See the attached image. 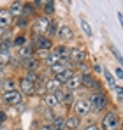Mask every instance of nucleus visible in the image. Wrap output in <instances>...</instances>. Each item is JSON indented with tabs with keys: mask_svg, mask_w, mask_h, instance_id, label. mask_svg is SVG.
Wrapping results in <instances>:
<instances>
[{
	"mask_svg": "<svg viewBox=\"0 0 123 130\" xmlns=\"http://www.w3.org/2000/svg\"><path fill=\"white\" fill-rule=\"evenodd\" d=\"M4 120H5V114H4V112H0V123H2Z\"/></svg>",
	"mask_w": 123,
	"mask_h": 130,
	"instance_id": "obj_31",
	"label": "nucleus"
},
{
	"mask_svg": "<svg viewBox=\"0 0 123 130\" xmlns=\"http://www.w3.org/2000/svg\"><path fill=\"white\" fill-rule=\"evenodd\" d=\"M81 26H83V30H84V34L90 37V35H91V26L88 25V21H84V20H83V21H81Z\"/></svg>",
	"mask_w": 123,
	"mask_h": 130,
	"instance_id": "obj_23",
	"label": "nucleus"
},
{
	"mask_svg": "<svg viewBox=\"0 0 123 130\" xmlns=\"http://www.w3.org/2000/svg\"><path fill=\"white\" fill-rule=\"evenodd\" d=\"M20 88H21V91H23V93H26V95H30V93H34V91H35V85H34L30 79H26V77H21Z\"/></svg>",
	"mask_w": 123,
	"mask_h": 130,
	"instance_id": "obj_6",
	"label": "nucleus"
},
{
	"mask_svg": "<svg viewBox=\"0 0 123 130\" xmlns=\"http://www.w3.org/2000/svg\"><path fill=\"white\" fill-rule=\"evenodd\" d=\"M104 74H105V79H107V83H109L111 86H114V77L111 76V72H109V70H104Z\"/></svg>",
	"mask_w": 123,
	"mask_h": 130,
	"instance_id": "obj_26",
	"label": "nucleus"
},
{
	"mask_svg": "<svg viewBox=\"0 0 123 130\" xmlns=\"http://www.w3.org/2000/svg\"><path fill=\"white\" fill-rule=\"evenodd\" d=\"M88 104H90V109H93V111H102L107 104V100H105V97L102 93H93Z\"/></svg>",
	"mask_w": 123,
	"mask_h": 130,
	"instance_id": "obj_2",
	"label": "nucleus"
},
{
	"mask_svg": "<svg viewBox=\"0 0 123 130\" xmlns=\"http://www.w3.org/2000/svg\"><path fill=\"white\" fill-rule=\"evenodd\" d=\"M21 11H23V5H21L20 2H14V4L11 5V9H9V12H11V16H16V14H20Z\"/></svg>",
	"mask_w": 123,
	"mask_h": 130,
	"instance_id": "obj_18",
	"label": "nucleus"
},
{
	"mask_svg": "<svg viewBox=\"0 0 123 130\" xmlns=\"http://www.w3.org/2000/svg\"><path fill=\"white\" fill-rule=\"evenodd\" d=\"M21 55H23V56H30V55H32V49H30L28 46H23V47H21Z\"/></svg>",
	"mask_w": 123,
	"mask_h": 130,
	"instance_id": "obj_27",
	"label": "nucleus"
},
{
	"mask_svg": "<svg viewBox=\"0 0 123 130\" xmlns=\"http://www.w3.org/2000/svg\"><path fill=\"white\" fill-rule=\"evenodd\" d=\"M9 60H11L9 53H0V65H5V63H9Z\"/></svg>",
	"mask_w": 123,
	"mask_h": 130,
	"instance_id": "obj_24",
	"label": "nucleus"
},
{
	"mask_svg": "<svg viewBox=\"0 0 123 130\" xmlns=\"http://www.w3.org/2000/svg\"><path fill=\"white\" fill-rule=\"evenodd\" d=\"M14 130H23V128H20V127H18V128H14Z\"/></svg>",
	"mask_w": 123,
	"mask_h": 130,
	"instance_id": "obj_32",
	"label": "nucleus"
},
{
	"mask_svg": "<svg viewBox=\"0 0 123 130\" xmlns=\"http://www.w3.org/2000/svg\"><path fill=\"white\" fill-rule=\"evenodd\" d=\"M65 127H67V130H74L79 127V118L78 116H70V118H67L65 120Z\"/></svg>",
	"mask_w": 123,
	"mask_h": 130,
	"instance_id": "obj_11",
	"label": "nucleus"
},
{
	"mask_svg": "<svg viewBox=\"0 0 123 130\" xmlns=\"http://www.w3.org/2000/svg\"><path fill=\"white\" fill-rule=\"evenodd\" d=\"M12 23V16L9 9H0V28H7Z\"/></svg>",
	"mask_w": 123,
	"mask_h": 130,
	"instance_id": "obj_4",
	"label": "nucleus"
},
{
	"mask_svg": "<svg viewBox=\"0 0 123 130\" xmlns=\"http://www.w3.org/2000/svg\"><path fill=\"white\" fill-rule=\"evenodd\" d=\"M116 76H118V77H121V76H123V72H121V69H120V67L116 69Z\"/></svg>",
	"mask_w": 123,
	"mask_h": 130,
	"instance_id": "obj_29",
	"label": "nucleus"
},
{
	"mask_svg": "<svg viewBox=\"0 0 123 130\" xmlns=\"http://www.w3.org/2000/svg\"><path fill=\"white\" fill-rule=\"evenodd\" d=\"M72 76H74V72H72V70H63L62 74H58L56 81H58L60 85H62V83H67V81H69V79H70Z\"/></svg>",
	"mask_w": 123,
	"mask_h": 130,
	"instance_id": "obj_14",
	"label": "nucleus"
},
{
	"mask_svg": "<svg viewBox=\"0 0 123 130\" xmlns=\"http://www.w3.org/2000/svg\"><path fill=\"white\" fill-rule=\"evenodd\" d=\"M84 130H100V128H99L97 125H90V127H86Z\"/></svg>",
	"mask_w": 123,
	"mask_h": 130,
	"instance_id": "obj_28",
	"label": "nucleus"
},
{
	"mask_svg": "<svg viewBox=\"0 0 123 130\" xmlns=\"http://www.w3.org/2000/svg\"><path fill=\"white\" fill-rule=\"evenodd\" d=\"M60 35L63 37V39H70V37H72V30H70L69 26H62L60 28Z\"/></svg>",
	"mask_w": 123,
	"mask_h": 130,
	"instance_id": "obj_21",
	"label": "nucleus"
},
{
	"mask_svg": "<svg viewBox=\"0 0 123 130\" xmlns=\"http://www.w3.org/2000/svg\"><path fill=\"white\" fill-rule=\"evenodd\" d=\"M35 42H37V47H39V49H44V51H46V49H51V41H49V39H48V37H37V41H35Z\"/></svg>",
	"mask_w": 123,
	"mask_h": 130,
	"instance_id": "obj_10",
	"label": "nucleus"
},
{
	"mask_svg": "<svg viewBox=\"0 0 123 130\" xmlns=\"http://www.w3.org/2000/svg\"><path fill=\"white\" fill-rule=\"evenodd\" d=\"M0 34H2V30H0Z\"/></svg>",
	"mask_w": 123,
	"mask_h": 130,
	"instance_id": "obj_33",
	"label": "nucleus"
},
{
	"mask_svg": "<svg viewBox=\"0 0 123 130\" xmlns=\"http://www.w3.org/2000/svg\"><path fill=\"white\" fill-rule=\"evenodd\" d=\"M65 127V118H55L53 121V130H62Z\"/></svg>",
	"mask_w": 123,
	"mask_h": 130,
	"instance_id": "obj_19",
	"label": "nucleus"
},
{
	"mask_svg": "<svg viewBox=\"0 0 123 130\" xmlns=\"http://www.w3.org/2000/svg\"><path fill=\"white\" fill-rule=\"evenodd\" d=\"M67 85H69V88H70V90L79 88V86H81V76H72V77L67 81Z\"/></svg>",
	"mask_w": 123,
	"mask_h": 130,
	"instance_id": "obj_15",
	"label": "nucleus"
},
{
	"mask_svg": "<svg viewBox=\"0 0 123 130\" xmlns=\"http://www.w3.org/2000/svg\"><path fill=\"white\" fill-rule=\"evenodd\" d=\"M88 111H90V104H88V100H78V102H76V112H78V118H79V116H84Z\"/></svg>",
	"mask_w": 123,
	"mask_h": 130,
	"instance_id": "obj_8",
	"label": "nucleus"
},
{
	"mask_svg": "<svg viewBox=\"0 0 123 130\" xmlns=\"http://www.w3.org/2000/svg\"><path fill=\"white\" fill-rule=\"evenodd\" d=\"M41 130H53V127H49V125H44Z\"/></svg>",
	"mask_w": 123,
	"mask_h": 130,
	"instance_id": "obj_30",
	"label": "nucleus"
},
{
	"mask_svg": "<svg viewBox=\"0 0 123 130\" xmlns=\"http://www.w3.org/2000/svg\"><path fill=\"white\" fill-rule=\"evenodd\" d=\"M60 102H58V99L55 97V93H49L48 97H46V106L48 107H56Z\"/></svg>",
	"mask_w": 123,
	"mask_h": 130,
	"instance_id": "obj_16",
	"label": "nucleus"
},
{
	"mask_svg": "<svg viewBox=\"0 0 123 130\" xmlns=\"http://www.w3.org/2000/svg\"><path fill=\"white\" fill-rule=\"evenodd\" d=\"M56 32V21H49V25H48V30H46V34L48 35H53Z\"/></svg>",
	"mask_w": 123,
	"mask_h": 130,
	"instance_id": "obj_22",
	"label": "nucleus"
},
{
	"mask_svg": "<svg viewBox=\"0 0 123 130\" xmlns=\"http://www.w3.org/2000/svg\"><path fill=\"white\" fill-rule=\"evenodd\" d=\"M55 53L60 56V60H67L69 58V47H65V46H58Z\"/></svg>",
	"mask_w": 123,
	"mask_h": 130,
	"instance_id": "obj_17",
	"label": "nucleus"
},
{
	"mask_svg": "<svg viewBox=\"0 0 123 130\" xmlns=\"http://www.w3.org/2000/svg\"><path fill=\"white\" fill-rule=\"evenodd\" d=\"M4 100L9 104V106H18L21 102V93L12 90V91H4Z\"/></svg>",
	"mask_w": 123,
	"mask_h": 130,
	"instance_id": "obj_3",
	"label": "nucleus"
},
{
	"mask_svg": "<svg viewBox=\"0 0 123 130\" xmlns=\"http://www.w3.org/2000/svg\"><path fill=\"white\" fill-rule=\"evenodd\" d=\"M46 63L49 65V67H53V65H56V63H60V56L53 51V53H49L48 56H46Z\"/></svg>",
	"mask_w": 123,
	"mask_h": 130,
	"instance_id": "obj_13",
	"label": "nucleus"
},
{
	"mask_svg": "<svg viewBox=\"0 0 123 130\" xmlns=\"http://www.w3.org/2000/svg\"><path fill=\"white\" fill-rule=\"evenodd\" d=\"M9 47H11V42L4 41V42L0 44V53H9Z\"/></svg>",
	"mask_w": 123,
	"mask_h": 130,
	"instance_id": "obj_25",
	"label": "nucleus"
},
{
	"mask_svg": "<svg viewBox=\"0 0 123 130\" xmlns=\"http://www.w3.org/2000/svg\"><path fill=\"white\" fill-rule=\"evenodd\" d=\"M48 25H49V21H48L46 18H39L37 21L34 23V32H35V35H39V34H46Z\"/></svg>",
	"mask_w": 123,
	"mask_h": 130,
	"instance_id": "obj_5",
	"label": "nucleus"
},
{
	"mask_svg": "<svg viewBox=\"0 0 123 130\" xmlns=\"http://www.w3.org/2000/svg\"><path fill=\"white\" fill-rule=\"evenodd\" d=\"M118 125H120V120H118V116L114 112H107L104 116V120H102V128L104 130H116Z\"/></svg>",
	"mask_w": 123,
	"mask_h": 130,
	"instance_id": "obj_1",
	"label": "nucleus"
},
{
	"mask_svg": "<svg viewBox=\"0 0 123 130\" xmlns=\"http://www.w3.org/2000/svg\"><path fill=\"white\" fill-rule=\"evenodd\" d=\"M60 83L56 81V79H49L48 83H46V91H51V93H55V91H58L60 90Z\"/></svg>",
	"mask_w": 123,
	"mask_h": 130,
	"instance_id": "obj_12",
	"label": "nucleus"
},
{
	"mask_svg": "<svg viewBox=\"0 0 123 130\" xmlns=\"http://www.w3.org/2000/svg\"><path fill=\"white\" fill-rule=\"evenodd\" d=\"M65 62H67V60H63V63H56V65H53V67H51V70H53L55 74H62L63 70H67V69H65Z\"/></svg>",
	"mask_w": 123,
	"mask_h": 130,
	"instance_id": "obj_20",
	"label": "nucleus"
},
{
	"mask_svg": "<svg viewBox=\"0 0 123 130\" xmlns=\"http://www.w3.org/2000/svg\"><path fill=\"white\" fill-rule=\"evenodd\" d=\"M81 85L86 88H99V83L91 77V76H88V74H84V76H81Z\"/></svg>",
	"mask_w": 123,
	"mask_h": 130,
	"instance_id": "obj_9",
	"label": "nucleus"
},
{
	"mask_svg": "<svg viewBox=\"0 0 123 130\" xmlns=\"http://www.w3.org/2000/svg\"><path fill=\"white\" fill-rule=\"evenodd\" d=\"M69 56H70L74 62L83 63V60L86 58V53H84L83 49H79V47H72V49H70V53H69Z\"/></svg>",
	"mask_w": 123,
	"mask_h": 130,
	"instance_id": "obj_7",
	"label": "nucleus"
}]
</instances>
